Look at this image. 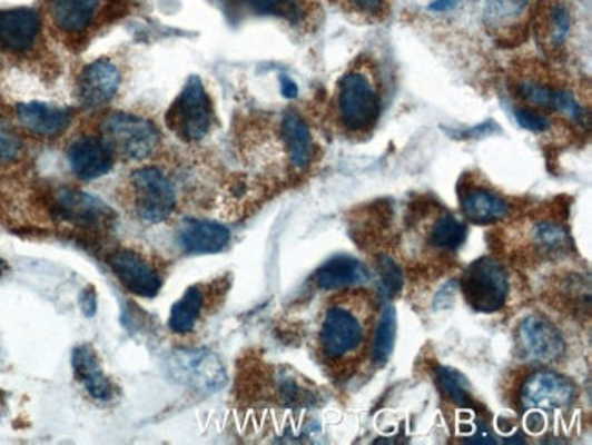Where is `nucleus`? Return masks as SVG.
<instances>
[{
  "label": "nucleus",
  "mask_w": 592,
  "mask_h": 445,
  "mask_svg": "<svg viewBox=\"0 0 592 445\" xmlns=\"http://www.w3.org/2000/svg\"><path fill=\"white\" fill-rule=\"evenodd\" d=\"M367 281V267L359 259L351 258V256H336L323 267L317 268V273L314 274V284L317 289L327 290V293L356 289Z\"/></svg>",
  "instance_id": "19"
},
{
  "label": "nucleus",
  "mask_w": 592,
  "mask_h": 445,
  "mask_svg": "<svg viewBox=\"0 0 592 445\" xmlns=\"http://www.w3.org/2000/svg\"><path fill=\"white\" fill-rule=\"evenodd\" d=\"M576 398V385L556 370H534L525 378L520 389L523 407L543 413L569 409Z\"/></svg>",
  "instance_id": "9"
},
{
  "label": "nucleus",
  "mask_w": 592,
  "mask_h": 445,
  "mask_svg": "<svg viewBox=\"0 0 592 445\" xmlns=\"http://www.w3.org/2000/svg\"><path fill=\"white\" fill-rule=\"evenodd\" d=\"M460 202L465 219L476 225H492L511 216V202L489 188L472 185L460 192Z\"/></svg>",
  "instance_id": "17"
},
{
  "label": "nucleus",
  "mask_w": 592,
  "mask_h": 445,
  "mask_svg": "<svg viewBox=\"0 0 592 445\" xmlns=\"http://www.w3.org/2000/svg\"><path fill=\"white\" fill-rule=\"evenodd\" d=\"M48 216L70 233L85 238H101L110 233L116 214L106 202L77 188L57 187L48 196Z\"/></svg>",
  "instance_id": "2"
},
{
  "label": "nucleus",
  "mask_w": 592,
  "mask_h": 445,
  "mask_svg": "<svg viewBox=\"0 0 592 445\" xmlns=\"http://www.w3.org/2000/svg\"><path fill=\"white\" fill-rule=\"evenodd\" d=\"M436 385L440 393L460 409H472L476 405L471 385L460 370L445 367V365L437 367Z\"/></svg>",
  "instance_id": "25"
},
{
  "label": "nucleus",
  "mask_w": 592,
  "mask_h": 445,
  "mask_svg": "<svg viewBox=\"0 0 592 445\" xmlns=\"http://www.w3.org/2000/svg\"><path fill=\"white\" fill-rule=\"evenodd\" d=\"M529 8V0H485L483 21L492 31H509Z\"/></svg>",
  "instance_id": "24"
},
{
  "label": "nucleus",
  "mask_w": 592,
  "mask_h": 445,
  "mask_svg": "<svg viewBox=\"0 0 592 445\" xmlns=\"http://www.w3.org/2000/svg\"><path fill=\"white\" fill-rule=\"evenodd\" d=\"M532 236L543 253H563L569 247V233L562 225L552 221L537 222Z\"/></svg>",
  "instance_id": "28"
},
{
  "label": "nucleus",
  "mask_w": 592,
  "mask_h": 445,
  "mask_svg": "<svg viewBox=\"0 0 592 445\" xmlns=\"http://www.w3.org/2000/svg\"><path fill=\"white\" fill-rule=\"evenodd\" d=\"M26 152V142L17 128L6 119H0V165H13L21 161Z\"/></svg>",
  "instance_id": "30"
},
{
  "label": "nucleus",
  "mask_w": 592,
  "mask_h": 445,
  "mask_svg": "<svg viewBox=\"0 0 592 445\" xmlns=\"http://www.w3.org/2000/svg\"><path fill=\"white\" fill-rule=\"evenodd\" d=\"M122 71L111 59H97L82 68L77 81V97L86 110H101L121 90Z\"/></svg>",
  "instance_id": "12"
},
{
  "label": "nucleus",
  "mask_w": 592,
  "mask_h": 445,
  "mask_svg": "<svg viewBox=\"0 0 592 445\" xmlns=\"http://www.w3.org/2000/svg\"><path fill=\"white\" fill-rule=\"evenodd\" d=\"M116 162V154L101 136H81L68 148V165L81 181L105 178Z\"/></svg>",
  "instance_id": "13"
},
{
  "label": "nucleus",
  "mask_w": 592,
  "mask_h": 445,
  "mask_svg": "<svg viewBox=\"0 0 592 445\" xmlns=\"http://www.w3.org/2000/svg\"><path fill=\"white\" fill-rule=\"evenodd\" d=\"M126 201L139 221L159 225L177 210V188L161 168L141 167L131 174L126 185Z\"/></svg>",
  "instance_id": "4"
},
{
  "label": "nucleus",
  "mask_w": 592,
  "mask_h": 445,
  "mask_svg": "<svg viewBox=\"0 0 592 445\" xmlns=\"http://www.w3.org/2000/svg\"><path fill=\"white\" fill-rule=\"evenodd\" d=\"M377 304L367 290H337L323 313L317 350L334 373H351L367 358L376 329Z\"/></svg>",
  "instance_id": "1"
},
{
  "label": "nucleus",
  "mask_w": 592,
  "mask_h": 445,
  "mask_svg": "<svg viewBox=\"0 0 592 445\" xmlns=\"http://www.w3.org/2000/svg\"><path fill=\"white\" fill-rule=\"evenodd\" d=\"M225 281H208V284L191 285L190 289L182 294L179 301L171 307L170 330L179 336H186L197 329V325L203 324L225 296Z\"/></svg>",
  "instance_id": "11"
},
{
  "label": "nucleus",
  "mask_w": 592,
  "mask_h": 445,
  "mask_svg": "<svg viewBox=\"0 0 592 445\" xmlns=\"http://www.w3.org/2000/svg\"><path fill=\"white\" fill-rule=\"evenodd\" d=\"M101 137L125 161H146L156 154L161 132L148 117L116 111L105 117Z\"/></svg>",
  "instance_id": "6"
},
{
  "label": "nucleus",
  "mask_w": 592,
  "mask_h": 445,
  "mask_svg": "<svg viewBox=\"0 0 592 445\" xmlns=\"http://www.w3.org/2000/svg\"><path fill=\"white\" fill-rule=\"evenodd\" d=\"M516 91L523 101L529 102L534 108L556 110L560 88L551 87L547 82L537 81V79H525L517 85Z\"/></svg>",
  "instance_id": "27"
},
{
  "label": "nucleus",
  "mask_w": 592,
  "mask_h": 445,
  "mask_svg": "<svg viewBox=\"0 0 592 445\" xmlns=\"http://www.w3.org/2000/svg\"><path fill=\"white\" fill-rule=\"evenodd\" d=\"M41 17L30 8L0 11V44L13 56H28L41 41Z\"/></svg>",
  "instance_id": "14"
},
{
  "label": "nucleus",
  "mask_w": 592,
  "mask_h": 445,
  "mask_svg": "<svg viewBox=\"0 0 592 445\" xmlns=\"http://www.w3.org/2000/svg\"><path fill=\"white\" fill-rule=\"evenodd\" d=\"M465 304L476 313L502 310L511 296V274L507 267L492 256L472 261L460 279Z\"/></svg>",
  "instance_id": "5"
},
{
  "label": "nucleus",
  "mask_w": 592,
  "mask_h": 445,
  "mask_svg": "<svg viewBox=\"0 0 592 445\" xmlns=\"http://www.w3.org/2000/svg\"><path fill=\"white\" fill-rule=\"evenodd\" d=\"M396 342V309L387 305L382 316L377 318L376 329L372 336L371 355L377 365H383L391 358Z\"/></svg>",
  "instance_id": "26"
},
{
  "label": "nucleus",
  "mask_w": 592,
  "mask_h": 445,
  "mask_svg": "<svg viewBox=\"0 0 592 445\" xmlns=\"http://www.w3.org/2000/svg\"><path fill=\"white\" fill-rule=\"evenodd\" d=\"M517 347L532 364H554L568 353V342L556 325L540 314H531L517 325Z\"/></svg>",
  "instance_id": "10"
},
{
  "label": "nucleus",
  "mask_w": 592,
  "mask_h": 445,
  "mask_svg": "<svg viewBox=\"0 0 592 445\" xmlns=\"http://www.w3.org/2000/svg\"><path fill=\"white\" fill-rule=\"evenodd\" d=\"M17 122L22 130L41 139H56L70 128L73 111L70 108L53 107L46 102H21L16 108Z\"/></svg>",
  "instance_id": "15"
},
{
  "label": "nucleus",
  "mask_w": 592,
  "mask_h": 445,
  "mask_svg": "<svg viewBox=\"0 0 592 445\" xmlns=\"http://www.w3.org/2000/svg\"><path fill=\"white\" fill-rule=\"evenodd\" d=\"M182 250L190 254H217L230 244V230L216 221L188 219L177 234Z\"/></svg>",
  "instance_id": "18"
},
{
  "label": "nucleus",
  "mask_w": 592,
  "mask_h": 445,
  "mask_svg": "<svg viewBox=\"0 0 592 445\" xmlns=\"http://www.w3.org/2000/svg\"><path fill=\"white\" fill-rule=\"evenodd\" d=\"M245 2L259 16L283 17L290 22H299L303 19L299 0H245Z\"/></svg>",
  "instance_id": "29"
},
{
  "label": "nucleus",
  "mask_w": 592,
  "mask_h": 445,
  "mask_svg": "<svg viewBox=\"0 0 592 445\" xmlns=\"http://www.w3.org/2000/svg\"><path fill=\"white\" fill-rule=\"evenodd\" d=\"M106 261L122 289L139 298H154L165 285L166 265L146 248L117 247Z\"/></svg>",
  "instance_id": "7"
},
{
  "label": "nucleus",
  "mask_w": 592,
  "mask_h": 445,
  "mask_svg": "<svg viewBox=\"0 0 592 445\" xmlns=\"http://www.w3.org/2000/svg\"><path fill=\"white\" fill-rule=\"evenodd\" d=\"M99 0H50V13L57 30L68 37H81L96 21Z\"/></svg>",
  "instance_id": "21"
},
{
  "label": "nucleus",
  "mask_w": 592,
  "mask_h": 445,
  "mask_svg": "<svg viewBox=\"0 0 592 445\" xmlns=\"http://www.w3.org/2000/svg\"><path fill=\"white\" fill-rule=\"evenodd\" d=\"M356 10L362 11L365 16L379 17L385 13V0H351Z\"/></svg>",
  "instance_id": "33"
},
{
  "label": "nucleus",
  "mask_w": 592,
  "mask_h": 445,
  "mask_svg": "<svg viewBox=\"0 0 592 445\" xmlns=\"http://www.w3.org/2000/svg\"><path fill=\"white\" fill-rule=\"evenodd\" d=\"M282 139L292 167L307 170L314 161L316 145L310 128L296 110H286L282 119Z\"/></svg>",
  "instance_id": "20"
},
{
  "label": "nucleus",
  "mask_w": 592,
  "mask_h": 445,
  "mask_svg": "<svg viewBox=\"0 0 592 445\" xmlns=\"http://www.w3.org/2000/svg\"><path fill=\"white\" fill-rule=\"evenodd\" d=\"M463 0H432L431 11H440V13H443V11L452 10V8H456L457 4H462Z\"/></svg>",
  "instance_id": "34"
},
{
  "label": "nucleus",
  "mask_w": 592,
  "mask_h": 445,
  "mask_svg": "<svg viewBox=\"0 0 592 445\" xmlns=\"http://www.w3.org/2000/svg\"><path fill=\"white\" fill-rule=\"evenodd\" d=\"M425 233V245L437 254H454L467 241V225L448 212L437 214Z\"/></svg>",
  "instance_id": "22"
},
{
  "label": "nucleus",
  "mask_w": 592,
  "mask_h": 445,
  "mask_svg": "<svg viewBox=\"0 0 592 445\" xmlns=\"http://www.w3.org/2000/svg\"><path fill=\"white\" fill-rule=\"evenodd\" d=\"M82 307H85L86 314H88V316H91V314L96 313L97 299L93 290H88V293L82 294Z\"/></svg>",
  "instance_id": "36"
},
{
  "label": "nucleus",
  "mask_w": 592,
  "mask_h": 445,
  "mask_svg": "<svg viewBox=\"0 0 592 445\" xmlns=\"http://www.w3.org/2000/svg\"><path fill=\"white\" fill-rule=\"evenodd\" d=\"M282 91L286 99H296L297 85L292 81L290 77L282 76Z\"/></svg>",
  "instance_id": "35"
},
{
  "label": "nucleus",
  "mask_w": 592,
  "mask_h": 445,
  "mask_svg": "<svg viewBox=\"0 0 592 445\" xmlns=\"http://www.w3.org/2000/svg\"><path fill=\"white\" fill-rule=\"evenodd\" d=\"M542 36L551 48H560L565 44L571 33L572 16L568 4L562 0H549L543 6Z\"/></svg>",
  "instance_id": "23"
},
{
  "label": "nucleus",
  "mask_w": 592,
  "mask_h": 445,
  "mask_svg": "<svg viewBox=\"0 0 592 445\" xmlns=\"http://www.w3.org/2000/svg\"><path fill=\"white\" fill-rule=\"evenodd\" d=\"M6 273H8V264L4 259L0 258V279L4 278Z\"/></svg>",
  "instance_id": "37"
},
{
  "label": "nucleus",
  "mask_w": 592,
  "mask_h": 445,
  "mask_svg": "<svg viewBox=\"0 0 592 445\" xmlns=\"http://www.w3.org/2000/svg\"><path fill=\"white\" fill-rule=\"evenodd\" d=\"M166 127L181 141L199 142L210 134L214 125V105L205 85L197 76L186 81L181 93L166 111Z\"/></svg>",
  "instance_id": "8"
},
{
  "label": "nucleus",
  "mask_w": 592,
  "mask_h": 445,
  "mask_svg": "<svg viewBox=\"0 0 592 445\" xmlns=\"http://www.w3.org/2000/svg\"><path fill=\"white\" fill-rule=\"evenodd\" d=\"M514 119H516L517 125H520L523 130H529V132H545V130L551 127V121H549V117L543 116V113H540V111L534 110V108H514Z\"/></svg>",
  "instance_id": "32"
},
{
  "label": "nucleus",
  "mask_w": 592,
  "mask_h": 445,
  "mask_svg": "<svg viewBox=\"0 0 592 445\" xmlns=\"http://www.w3.org/2000/svg\"><path fill=\"white\" fill-rule=\"evenodd\" d=\"M73 373L79 384L85 387L86 393L96 402H111L117 396L116 384L102 369L101 359L97 350L91 345H81L73 350L71 356Z\"/></svg>",
  "instance_id": "16"
},
{
  "label": "nucleus",
  "mask_w": 592,
  "mask_h": 445,
  "mask_svg": "<svg viewBox=\"0 0 592 445\" xmlns=\"http://www.w3.org/2000/svg\"><path fill=\"white\" fill-rule=\"evenodd\" d=\"M377 290L383 299H392L403 287V273L391 256H379L377 264Z\"/></svg>",
  "instance_id": "31"
},
{
  "label": "nucleus",
  "mask_w": 592,
  "mask_h": 445,
  "mask_svg": "<svg viewBox=\"0 0 592 445\" xmlns=\"http://www.w3.org/2000/svg\"><path fill=\"white\" fill-rule=\"evenodd\" d=\"M337 121L345 132L365 136L382 116V97L367 70H348L337 82Z\"/></svg>",
  "instance_id": "3"
}]
</instances>
